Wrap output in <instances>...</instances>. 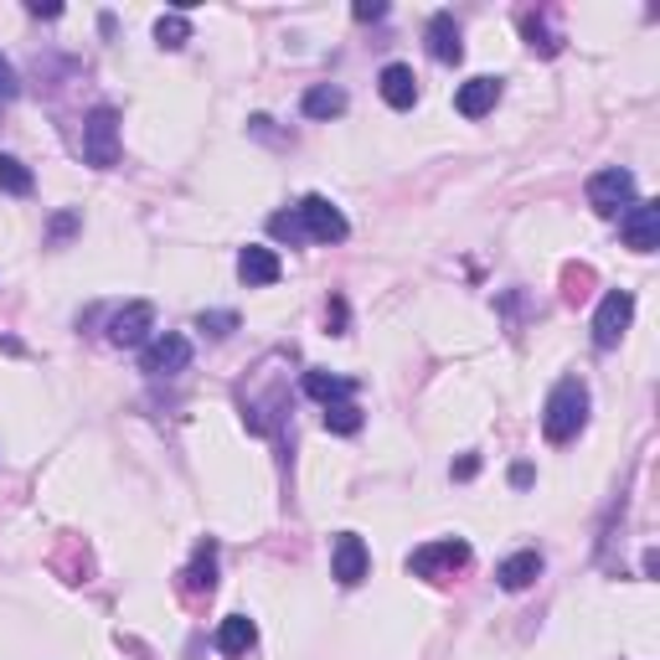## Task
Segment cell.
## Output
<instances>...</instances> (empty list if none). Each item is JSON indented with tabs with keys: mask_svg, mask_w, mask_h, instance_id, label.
Masks as SVG:
<instances>
[{
	"mask_svg": "<svg viewBox=\"0 0 660 660\" xmlns=\"http://www.w3.org/2000/svg\"><path fill=\"white\" fill-rule=\"evenodd\" d=\"M495 578H501L506 594H522V588H532L542 578V553H532V547H526V553H511L506 563L495 568Z\"/></svg>",
	"mask_w": 660,
	"mask_h": 660,
	"instance_id": "cell-15",
	"label": "cell"
},
{
	"mask_svg": "<svg viewBox=\"0 0 660 660\" xmlns=\"http://www.w3.org/2000/svg\"><path fill=\"white\" fill-rule=\"evenodd\" d=\"M300 227H305V243H341L346 233H351V223H346V212L330 202V196H305L300 207Z\"/></svg>",
	"mask_w": 660,
	"mask_h": 660,
	"instance_id": "cell-6",
	"label": "cell"
},
{
	"mask_svg": "<svg viewBox=\"0 0 660 660\" xmlns=\"http://www.w3.org/2000/svg\"><path fill=\"white\" fill-rule=\"evenodd\" d=\"M300 109L305 120H336V114H346V93L330 89V83H316V89H305Z\"/></svg>",
	"mask_w": 660,
	"mask_h": 660,
	"instance_id": "cell-17",
	"label": "cell"
},
{
	"mask_svg": "<svg viewBox=\"0 0 660 660\" xmlns=\"http://www.w3.org/2000/svg\"><path fill=\"white\" fill-rule=\"evenodd\" d=\"M186 367H192V341L176 336V330L145 341V351H140V372H151V377H181Z\"/></svg>",
	"mask_w": 660,
	"mask_h": 660,
	"instance_id": "cell-7",
	"label": "cell"
},
{
	"mask_svg": "<svg viewBox=\"0 0 660 660\" xmlns=\"http://www.w3.org/2000/svg\"><path fill=\"white\" fill-rule=\"evenodd\" d=\"M330 326H336V336H346V300H330Z\"/></svg>",
	"mask_w": 660,
	"mask_h": 660,
	"instance_id": "cell-28",
	"label": "cell"
},
{
	"mask_svg": "<svg viewBox=\"0 0 660 660\" xmlns=\"http://www.w3.org/2000/svg\"><path fill=\"white\" fill-rule=\"evenodd\" d=\"M429 52H434V62H460L465 58L460 21H454L450 11H434V21H429Z\"/></svg>",
	"mask_w": 660,
	"mask_h": 660,
	"instance_id": "cell-14",
	"label": "cell"
},
{
	"mask_svg": "<svg viewBox=\"0 0 660 660\" xmlns=\"http://www.w3.org/2000/svg\"><path fill=\"white\" fill-rule=\"evenodd\" d=\"M254 646H258V625L248 615H227L223 625H217V650H223V656H248Z\"/></svg>",
	"mask_w": 660,
	"mask_h": 660,
	"instance_id": "cell-16",
	"label": "cell"
},
{
	"mask_svg": "<svg viewBox=\"0 0 660 660\" xmlns=\"http://www.w3.org/2000/svg\"><path fill=\"white\" fill-rule=\"evenodd\" d=\"M83 161L109 171V165H120V114L114 109H93L89 124H83Z\"/></svg>",
	"mask_w": 660,
	"mask_h": 660,
	"instance_id": "cell-3",
	"label": "cell"
},
{
	"mask_svg": "<svg viewBox=\"0 0 660 660\" xmlns=\"http://www.w3.org/2000/svg\"><path fill=\"white\" fill-rule=\"evenodd\" d=\"M522 31H526V47H532V52H542V58H557V52H563V42L547 31V16H526Z\"/></svg>",
	"mask_w": 660,
	"mask_h": 660,
	"instance_id": "cell-22",
	"label": "cell"
},
{
	"mask_svg": "<svg viewBox=\"0 0 660 660\" xmlns=\"http://www.w3.org/2000/svg\"><path fill=\"white\" fill-rule=\"evenodd\" d=\"M495 99H501V78H470V83H460V93H454V109H460L465 120H485L495 109Z\"/></svg>",
	"mask_w": 660,
	"mask_h": 660,
	"instance_id": "cell-13",
	"label": "cell"
},
{
	"mask_svg": "<svg viewBox=\"0 0 660 660\" xmlns=\"http://www.w3.org/2000/svg\"><path fill=\"white\" fill-rule=\"evenodd\" d=\"M635 202V176L625 165H604L588 176V207L599 212V217H619V212Z\"/></svg>",
	"mask_w": 660,
	"mask_h": 660,
	"instance_id": "cell-2",
	"label": "cell"
},
{
	"mask_svg": "<svg viewBox=\"0 0 660 660\" xmlns=\"http://www.w3.org/2000/svg\"><path fill=\"white\" fill-rule=\"evenodd\" d=\"M367 573H372V553H367V542H361L357 532H341L336 547H330V578H336L341 588H357Z\"/></svg>",
	"mask_w": 660,
	"mask_h": 660,
	"instance_id": "cell-9",
	"label": "cell"
},
{
	"mask_svg": "<svg viewBox=\"0 0 660 660\" xmlns=\"http://www.w3.org/2000/svg\"><path fill=\"white\" fill-rule=\"evenodd\" d=\"M73 227H78V217H73V212H62L58 223H52V238H68V233H73Z\"/></svg>",
	"mask_w": 660,
	"mask_h": 660,
	"instance_id": "cell-30",
	"label": "cell"
},
{
	"mask_svg": "<svg viewBox=\"0 0 660 660\" xmlns=\"http://www.w3.org/2000/svg\"><path fill=\"white\" fill-rule=\"evenodd\" d=\"M305 392H310L316 403H341V398L357 392V382H351V377H330V372H305Z\"/></svg>",
	"mask_w": 660,
	"mask_h": 660,
	"instance_id": "cell-19",
	"label": "cell"
},
{
	"mask_svg": "<svg viewBox=\"0 0 660 660\" xmlns=\"http://www.w3.org/2000/svg\"><path fill=\"white\" fill-rule=\"evenodd\" d=\"M475 470H481V460H475V454H465V460H460V465H454V481H470V475H475Z\"/></svg>",
	"mask_w": 660,
	"mask_h": 660,
	"instance_id": "cell-29",
	"label": "cell"
},
{
	"mask_svg": "<svg viewBox=\"0 0 660 660\" xmlns=\"http://www.w3.org/2000/svg\"><path fill=\"white\" fill-rule=\"evenodd\" d=\"M351 16H357V21H382V16H388V6H367V0H361Z\"/></svg>",
	"mask_w": 660,
	"mask_h": 660,
	"instance_id": "cell-27",
	"label": "cell"
},
{
	"mask_svg": "<svg viewBox=\"0 0 660 660\" xmlns=\"http://www.w3.org/2000/svg\"><path fill=\"white\" fill-rule=\"evenodd\" d=\"M151 326H155V305L135 300V305H124L120 316L109 320V341H114V346H145Z\"/></svg>",
	"mask_w": 660,
	"mask_h": 660,
	"instance_id": "cell-10",
	"label": "cell"
},
{
	"mask_svg": "<svg viewBox=\"0 0 660 660\" xmlns=\"http://www.w3.org/2000/svg\"><path fill=\"white\" fill-rule=\"evenodd\" d=\"M408 568L419 573V578H454L460 568H470V542L460 537H444V542H429V547H419V553L408 557Z\"/></svg>",
	"mask_w": 660,
	"mask_h": 660,
	"instance_id": "cell-5",
	"label": "cell"
},
{
	"mask_svg": "<svg viewBox=\"0 0 660 660\" xmlns=\"http://www.w3.org/2000/svg\"><path fill=\"white\" fill-rule=\"evenodd\" d=\"M630 320H635V295L630 289H609L599 300V310H594V346H599V351H615V346L625 341Z\"/></svg>",
	"mask_w": 660,
	"mask_h": 660,
	"instance_id": "cell-4",
	"label": "cell"
},
{
	"mask_svg": "<svg viewBox=\"0 0 660 660\" xmlns=\"http://www.w3.org/2000/svg\"><path fill=\"white\" fill-rule=\"evenodd\" d=\"M361 408L351 403V398H341V403H326V429L330 434H341V439H351V434H361Z\"/></svg>",
	"mask_w": 660,
	"mask_h": 660,
	"instance_id": "cell-20",
	"label": "cell"
},
{
	"mask_svg": "<svg viewBox=\"0 0 660 660\" xmlns=\"http://www.w3.org/2000/svg\"><path fill=\"white\" fill-rule=\"evenodd\" d=\"M377 89H382V99H388L392 109H413V104H419V78H413L408 62H388V68L377 73Z\"/></svg>",
	"mask_w": 660,
	"mask_h": 660,
	"instance_id": "cell-12",
	"label": "cell"
},
{
	"mask_svg": "<svg viewBox=\"0 0 660 660\" xmlns=\"http://www.w3.org/2000/svg\"><path fill=\"white\" fill-rule=\"evenodd\" d=\"M16 93H21V83H16V68L0 58V104H11Z\"/></svg>",
	"mask_w": 660,
	"mask_h": 660,
	"instance_id": "cell-26",
	"label": "cell"
},
{
	"mask_svg": "<svg viewBox=\"0 0 660 660\" xmlns=\"http://www.w3.org/2000/svg\"><path fill=\"white\" fill-rule=\"evenodd\" d=\"M511 485H532V465H516V470H511Z\"/></svg>",
	"mask_w": 660,
	"mask_h": 660,
	"instance_id": "cell-32",
	"label": "cell"
},
{
	"mask_svg": "<svg viewBox=\"0 0 660 660\" xmlns=\"http://www.w3.org/2000/svg\"><path fill=\"white\" fill-rule=\"evenodd\" d=\"M27 11H31V16H42V21H58V16H62V6H42V0H31Z\"/></svg>",
	"mask_w": 660,
	"mask_h": 660,
	"instance_id": "cell-31",
	"label": "cell"
},
{
	"mask_svg": "<svg viewBox=\"0 0 660 660\" xmlns=\"http://www.w3.org/2000/svg\"><path fill=\"white\" fill-rule=\"evenodd\" d=\"M279 274H285V264H279V254H274V248H258V243H248V248L238 254V279L248 289L279 285Z\"/></svg>",
	"mask_w": 660,
	"mask_h": 660,
	"instance_id": "cell-11",
	"label": "cell"
},
{
	"mask_svg": "<svg viewBox=\"0 0 660 660\" xmlns=\"http://www.w3.org/2000/svg\"><path fill=\"white\" fill-rule=\"evenodd\" d=\"M588 423V388L578 377H563L553 392H547V408H542V434L547 444H568V439L584 434Z\"/></svg>",
	"mask_w": 660,
	"mask_h": 660,
	"instance_id": "cell-1",
	"label": "cell"
},
{
	"mask_svg": "<svg viewBox=\"0 0 660 660\" xmlns=\"http://www.w3.org/2000/svg\"><path fill=\"white\" fill-rule=\"evenodd\" d=\"M196 330H207V336H217V341H223V336H233V330H238V316H233V310H207V316H196Z\"/></svg>",
	"mask_w": 660,
	"mask_h": 660,
	"instance_id": "cell-25",
	"label": "cell"
},
{
	"mask_svg": "<svg viewBox=\"0 0 660 660\" xmlns=\"http://www.w3.org/2000/svg\"><path fill=\"white\" fill-rule=\"evenodd\" d=\"M619 238H625V248H635V254H656V243H660L656 202H630V207L619 212Z\"/></svg>",
	"mask_w": 660,
	"mask_h": 660,
	"instance_id": "cell-8",
	"label": "cell"
},
{
	"mask_svg": "<svg viewBox=\"0 0 660 660\" xmlns=\"http://www.w3.org/2000/svg\"><path fill=\"white\" fill-rule=\"evenodd\" d=\"M155 42L171 47V52H176V47H186V42H192V21H186L181 11L161 16V21H155Z\"/></svg>",
	"mask_w": 660,
	"mask_h": 660,
	"instance_id": "cell-23",
	"label": "cell"
},
{
	"mask_svg": "<svg viewBox=\"0 0 660 660\" xmlns=\"http://www.w3.org/2000/svg\"><path fill=\"white\" fill-rule=\"evenodd\" d=\"M269 233H274L279 243H305L300 212H274V217H269Z\"/></svg>",
	"mask_w": 660,
	"mask_h": 660,
	"instance_id": "cell-24",
	"label": "cell"
},
{
	"mask_svg": "<svg viewBox=\"0 0 660 660\" xmlns=\"http://www.w3.org/2000/svg\"><path fill=\"white\" fill-rule=\"evenodd\" d=\"M186 588L192 594H212L217 588V542H202L192 557V568H186Z\"/></svg>",
	"mask_w": 660,
	"mask_h": 660,
	"instance_id": "cell-18",
	"label": "cell"
},
{
	"mask_svg": "<svg viewBox=\"0 0 660 660\" xmlns=\"http://www.w3.org/2000/svg\"><path fill=\"white\" fill-rule=\"evenodd\" d=\"M31 186H37V181H31L27 165L16 161V155H0V192L6 196H31Z\"/></svg>",
	"mask_w": 660,
	"mask_h": 660,
	"instance_id": "cell-21",
	"label": "cell"
}]
</instances>
